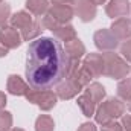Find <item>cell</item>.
I'll return each mask as SVG.
<instances>
[{
  "label": "cell",
  "instance_id": "cell-1",
  "mask_svg": "<svg viewBox=\"0 0 131 131\" xmlns=\"http://www.w3.org/2000/svg\"><path fill=\"white\" fill-rule=\"evenodd\" d=\"M69 57L60 41L52 37H38L26 52V79L34 90H49L66 78Z\"/></svg>",
  "mask_w": 131,
  "mask_h": 131
},
{
  "label": "cell",
  "instance_id": "cell-2",
  "mask_svg": "<svg viewBox=\"0 0 131 131\" xmlns=\"http://www.w3.org/2000/svg\"><path fill=\"white\" fill-rule=\"evenodd\" d=\"M104 58V75L113 79L127 78L131 72V66L117 53L114 52H105L102 53Z\"/></svg>",
  "mask_w": 131,
  "mask_h": 131
},
{
  "label": "cell",
  "instance_id": "cell-3",
  "mask_svg": "<svg viewBox=\"0 0 131 131\" xmlns=\"http://www.w3.org/2000/svg\"><path fill=\"white\" fill-rule=\"evenodd\" d=\"M125 114V104L117 98H108L102 101L95 111V119L98 124H105L110 121H114L117 117H122Z\"/></svg>",
  "mask_w": 131,
  "mask_h": 131
},
{
  "label": "cell",
  "instance_id": "cell-4",
  "mask_svg": "<svg viewBox=\"0 0 131 131\" xmlns=\"http://www.w3.org/2000/svg\"><path fill=\"white\" fill-rule=\"evenodd\" d=\"M25 98L29 102L38 105L43 111H49V110H52L57 105L58 96L52 90H34V89H31Z\"/></svg>",
  "mask_w": 131,
  "mask_h": 131
},
{
  "label": "cell",
  "instance_id": "cell-5",
  "mask_svg": "<svg viewBox=\"0 0 131 131\" xmlns=\"http://www.w3.org/2000/svg\"><path fill=\"white\" fill-rule=\"evenodd\" d=\"M47 14L52 15L60 25H67L75 17V9H73V5H70V3H63V2L52 0Z\"/></svg>",
  "mask_w": 131,
  "mask_h": 131
},
{
  "label": "cell",
  "instance_id": "cell-6",
  "mask_svg": "<svg viewBox=\"0 0 131 131\" xmlns=\"http://www.w3.org/2000/svg\"><path fill=\"white\" fill-rule=\"evenodd\" d=\"M95 46L102 52H113L119 46V40L111 34L110 29H99L93 35Z\"/></svg>",
  "mask_w": 131,
  "mask_h": 131
},
{
  "label": "cell",
  "instance_id": "cell-7",
  "mask_svg": "<svg viewBox=\"0 0 131 131\" xmlns=\"http://www.w3.org/2000/svg\"><path fill=\"white\" fill-rule=\"evenodd\" d=\"M84 70L92 76V78H99L104 75V58L101 53H87L84 61H82Z\"/></svg>",
  "mask_w": 131,
  "mask_h": 131
},
{
  "label": "cell",
  "instance_id": "cell-8",
  "mask_svg": "<svg viewBox=\"0 0 131 131\" xmlns=\"http://www.w3.org/2000/svg\"><path fill=\"white\" fill-rule=\"evenodd\" d=\"M75 14L79 17L81 21H92L96 17V6L90 0H75L73 5Z\"/></svg>",
  "mask_w": 131,
  "mask_h": 131
},
{
  "label": "cell",
  "instance_id": "cell-9",
  "mask_svg": "<svg viewBox=\"0 0 131 131\" xmlns=\"http://www.w3.org/2000/svg\"><path fill=\"white\" fill-rule=\"evenodd\" d=\"M0 41L8 49H17V47H20L23 38H21V34L18 32L15 28H12V26H3L0 29Z\"/></svg>",
  "mask_w": 131,
  "mask_h": 131
},
{
  "label": "cell",
  "instance_id": "cell-10",
  "mask_svg": "<svg viewBox=\"0 0 131 131\" xmlns=\"http://www.w3.org/2000/svg\"><path fill=\"white\" fill-rule=\"evenodd\" d=\"M130 11H131L130 0H110L107 8H105V12H107V15L110 18L127 17Z\"/></svg>",
  "mask_w": 131,
  "mask_h": 131
},
{
  "label": "cell",
  "instance_id": "cell-11",
  "mask_svg": "<svg viewBox=\"0 0 131 131\" xmlns=\"http://www.w3.org/2000/svg\"><path fill=\"white\" fill-rule=\"evenodd\" d=\"M82 89L75 82V81H72L70 78H64L58 85H57V96L60 99H72L75 98L79 92H81Z\"/></svg>",
  "mask_w": 131,
  "mask_h": 131
},
{
  "label": "cell",
  "instance_id": "cell-12",
  "mask_svg": "<svg viewBox=\"0 0 131 131\" xmlns=\"http://www.w3.org/2000/svg\"><path fill=\"white\" fill-rule=\"evenodd\" d=\"M6 89H8V92H9L11 95H14V96H26L28 92L31 90L29 84H26V82L23 81V78L18 76V75H11V76L8 78Z\"/></svg>",
  "mask_w": 131,
  "mask_h": 131
},
{
  "label": "cell",
  "instance_id": "cell-13",
  "mask_svg": "<svg viewBox=\"0 0 131 131\" xmlns=\"http://www.w3.org/2000/svg\"><path fill=\"white\" fill-rule=\"evenodd\" d=\"M110 31H111V34L117 40H130L131 38V20L127 18V17L114 20L111 28H110Z\"/></svg>",
  "mask_w": 131,
  "mask_h": 131
},
{
  "label": "cell",
  "instance_id": "cell-14",
  "mask_svg": "<svg viewBox=\"0 0 131 131\" xmlns=\"http://www.w3.org/2000/svg\"><path fill=\"white\" fill-rule=\"evenodd\" d=\"M64 50L67 53V57H69V60H81L85 55V46L78 38H73L72 41H67Z\"/></svg>",
  "mask_w": 131,
  "mask_h": 131
},
{
  "label": "cell",
  "instance_id": "cell-15",
  "mask_svg": "<svg viewBox=\"0 0 131 131\" xmlns=\"http://www.w3.org/2000/svg\"><path fill=\"white\" fill-rule=\"evenodd\" d=\"M9 21H11V26H12V28L23 31L25 28H28V26L32 23L34 18L31 17V12H26V11H18V12H15L14 15H11Z\"/></svg>",
  "mask_w": 131,
  "mask_h": 131
},
{
  "label": "cell",
  "instance_id": "cell-16",
  "mask_svg": "<svg viewBox=\"0 0 131 131\" xmlns=\"http://www.w3.org/2000/svg\"><path fill=\"white\" fill-rule=\"evenodd\" d=\"M78 105H79V108H81V111H82V114L85 116V117H92V116H95V111H96V104L93 102V99L90 98L85 92L78 98Z\"/></svg>",
  "mask_w": 131,
  "mask_h": 131
},
{
  "label": "cell",
  "instance_id": "cell-17",
  "mask_svg": "<svg viewBox=\"0 0 131 131\" xmlns=\"http://www.w3.org/2000/svg\"><path fill=\"white\" fill-rule=\"evenodd\" d=\"M53 35L58 38V40H61V41H72L73 38H76V31H75V28L72 26V25H58L53 31Z\"/></svg>",
  "mask_w": 131,
  "mask_h": 131
},
{
  "label": "cell",
  "instance_id": "cell-18",
  "mask_svg": "<svg viewBox=\"0 0 131 131\" xmlns=\"http://www.w3.org/2000/svg\"><path fill=\"white\" fill-rule=\"evenodd\" d=\"M49 0H26V8L34 15H44L49 11Z\"/></svg>",
  "mask_w": 131,
  "mask_h": 131
},
{
  "label": "cell",
  "instance_id": "cell-19",
  "mask_svg": "<svg viewBox=\"0 0 131 131\" xmlns=\"http://www.w3.org/2000/svg\"><path fill=\"white\" fill-rule=\"evenodd\" d=\"M85 93L90 96V98L93 99V102L98 105L99 102H102V99L105 98V89H104V85L102 84H99V82H93V84H89L87 85V89H85Z\"/></svg>",
  "mask_w": 131,
  "mask_h": 131
},
{
  "label": "cell",
  "instance_id": "cell-20",
  "mask_svg": "<svg viewBox=\"0 0 131 131\" xmlns=\"http://www.w3.org/2000/svg\"><path fill=\"white\" fill-rule=\"evenodd\" d=\"M41 28H43L41 23H38V21L34 20L28 28H25V29L21 31V38H23V41H34V40H37V38L40 37L41 31H43Z\"/></svg>",
  "mask_w": 131,
  "mask_h": 131
},
{
  "label": "cell",
  "instance_id": "cell-21",
  "mask_svg": "<svg viewBox=\"0 0 131 131\" xmlns=\"http://www.w3.org/2000/svg\"><path fill=\"white\" fill-rule=\"evenodd\" d=\"M55 122L49 114H41L35 121V131H53Z\"/></svg>",
  "mask_w": 131,
  "mask_h": 131
},
{
  "label": "cell",
  "instance_id": "cell-22",
  "mask_svg": "<svg viewBox=\"0 0 131 131\" xmlns=\"http://www.w3.org/2000/svg\"><path fill=\"white\" fill-rule=\"evenodd\" d=\"M117 96L122 101H131V78H124L117 84Z\"/></svg>",
  "mask_w": 131,
  "mask_h": 131
},
{
  "label": "cell",
  "instance_id": "cell-23",
  "mask_svg": "<svg viewBox=\"0 0 131 131\" xmlns=\"http://www.w3.org/2000/svg\"><path fill=\"white\" fill-rule=\"evenodd\" d=\"M12 127V114L9 111H0V131H11Z\"/></svg>",
  "mask_w": 131,
  "mask_h": 131
},
{
  "label": "cell",
  "instance_id": "cell-24",
  "mask_svg": "<svg viewBox=\"0 0 131 131\" xmlns=\"http://www.w3.org/2000/svg\"><path fill=\"white\" fill-rule=\"evenodd\" d=\"M11 18V6L8 3H0V28L6 26V21Z\"/></svg>",
  "mask_w": 131,
  "mask_h": 131
},
{
  "label": "cell",
  "instance_id": "cell-25",
  "mask_svg": "<svg viewBox=\"0 0 131 131\" xmlns=\"http://www.w3.org/2000/svg\"><path fill=\"white\" fill-rule=\"evenodd\" d=\"M60 23L52 17V15H49V14H44L43 15V20H41V26L44 28V29H49V31H53L57 26H58Z\"/></svg>",
  "mask_w": 131,
  "mask_h": 131
},
{
  "label": "cell",
  "instance_id": "cell-26",
  "mask_svg": "<svg viewBox=\"0 0 131 131\" xmlns=\"http://www.w3.org/2000/svg\"><path fill=\"white\" fill-rule=\"evenodd\" d=\"M121 55L127 63H131V38L121 44Z\"/></svg>",
  "mask_w": 131,
  "mask_h": 131
},
{
  "label": "cell",
  "instance_id": "cell-27",
  "mask_svg": "<svg viewBox=\"0 0 131 131\" xmlns=\"http://www.w3.org/2000/svg\"><path fill=\"white\" fill-rule=\"evenodd\" d=\"M101 131H124V128H122V124H119L116 121H110V122L102 124Z\"/></svg>",
  "mask_w": 131,
  "mask_h": 131
},
{
  "label": "cell",
  "instance_id": "cell-28",
  "mask_svg": "<svg viewBox=\"0 0 131 131\" xmlns=\"http://www.w3.org/2000/svg\"><path fill=\"white\" fill-rule=\"evenodd\" d=\"M122 128L125 131H131V114L122 116Z\"/></svg>",
  "mask_w": 131,
  "mask_h": 131
},
{
  "label": "cell",
  "instance_id": "cell-29",
  "mask_svg": "<svg viewBox=\"0 0 131 131\" xmlns=\"http://www.w3.org/2000/svg\"><path fill=\"white\" fill-rule=\"evenodd\" d=\"M78 131H98V130H96L95 124H92V122H84V124L78 128Z\"/></svg>",
  "mask_w": 131,
  "mask_h": 131
},
{
  "label": "cell",
  "instance_id": "cell-30",
  "mask_svg": "<svg viewBox=\"0 0 131 131\" xmlns=\"http://www.w3.org/2000/svg\"><path fill=\"white\" fill-rule=\"evenodd\" d=\"M8 52H9V49H8V47H6V46L0 41V58L6 57V55H8Z\"/></svg>",
  "mask_w": 131,
  "mask_h": 131
},
{
  "label": "cell",
  "instance_id": "cell-31",
  "mask_svg": "<svg viewBox=\"0 0 131 131\" xmlns=\"http://www.w3.org/2000/svg\"><path fill=\"white\" fill-rule=\"evenodd\" d=\"M6 107V95L3 92H0V111Z\"/></svg>",
  "mask_w": 131,
  "mask_h": 131
},
{
  "label": "cell",
  "instance_id": "cell-32",
  "mask_svg": "<svg viewBox=\"0 0 131 131\" xmlns=\"http://www.w3.org/2000/svg\"><path fill=\"white\" fill-rule=\"evenodd\" d=\"M90 2H92V3H93L95 6H98V5H104V3H105L107 0H90Z\"/></svg>",
  "mask_w": 131,
  "mask_h": 131
},
{
  "label": "cell",
  "instance_id": "cell-33",
  "mask_svg": "<svg viewBox=\"0 0 131 131\" xmlns=\"http://www.w3.org/2000/svg\"><path fill=\"white\" fill-rule=\"evenodd\" d=\"M55 2H63V3H70V5H75V0H55Z\"/></svg>",
  "mask_w": 131,
  "mask_h": 131
},
{
  "label": "cell",
  "instance_id": "cell-34",
  "mask_svg": "<svg viewBox=\"0 0 131 131\" xmlns=\"http://www.w3.org/2000/svg\"><path fill=\"white\" fill-rule=\"evenodd\" d=\"M11 131H25V130H23V128H12Z\"/></svg>",
  "mask_w": 131,
  "mask_h": 131
},
{
  "label": "cell",
  "instance_id": "cell-35",
  "mask_svg": "<svg viewBox=\"0 0 131 131\" xmlns=\"http://www.w3.org/2000/svg\"><path fill=\"white\" fill-rule=\"evenodd\" d=\"M128 110H130V111H131V101H130V102H128Z\"/></svg>",
  "mask_w": 131,
  "mask_h": 131
},
{
  "label": "cell",
  "instance_id": "cell-36",
  "mask_svg": "<svg viewBox=\"0 0 131 131\" xmlns=\"http://www.w3.org/2000/svg\"><path fill=\"white\" fill-rule=\"evenodd\" d=\"M0 3H3V0H0Z\"/></svg>",
  "mask_w": 131,
  "mask_h": 131
}]
</instances>
